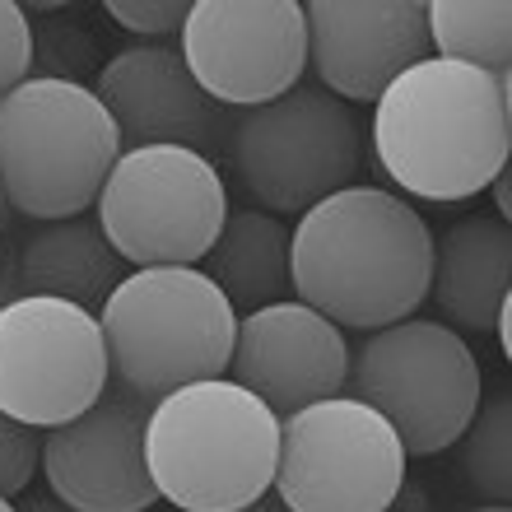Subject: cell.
<instances>
[{
    "label": "cell",
    "mask_w": 512,
    "mask_h": 512,
    "mask_svg": "<svg viewBox=\"0 0 512 512\" xmlns=\"http://www.w3.org/2000/svg\"><path fill=\"white\" fill-rule=\"evenodd\" d=\"M512 280V233L494 215H461L433 238V275L429 298L452 331L494 326V312L508 298Z\"/></svg>",
    "instance_id": "cell-17"
},
{
    "label": "cell",
    "mask_w": 512,
    "mask_h": 512,
    "mask_svg": "<svg viewBox=\"0 0 512 512\" xmlns=\"http://www.w3.org/2000/svg\"><path fill=\"white\" fill-rule=\"evenodd\" d=\"M38 461H42L38 429H28V424H19V419L0 410V494L5 499L24 494L28 480L38 475Z\"/></svg>",
    "instance_id": "cell-22"
},
{
    "label": "cell",
    "mask_w": 512,
    "mask_h": 512,
    "mask_svg": "<svg viewBox=\"0 0 512 512\" xmlns=\"http://www.w3.org/2000/svg\"><path fill=\"white\" fill-rule=\"evenodd\" d=\"M494 336H499V350L512 354V312H508V298L499 303V312H494V326H489Z\"/></svg>",
    "instance_id": "cell-26"
},
{
    "label": "cell",
    "mask_w": 512,
    "mask_h": 512,
    "mask_svg": "<svg viewBox=\"0 0 512 512\" xmlns=\"http://www.w3.org/2000/svg\"><path fill=\"white\" fill-rule=\"evenodd\" d=\"M98 326L117 391L145 405L187 382L229 378L238 312L201 266L126 270L98 308Z\"/></svg>",
    "instance_id": "cell-4"
},
{
    "label": "cell",
    "mask_w": 512,
    "mask_h": 512,
    "mask_svg": "<svg viewBox=\"0 0 512 512\" xmlns=\"http://www.w3.org/2000/svg\"><path fill=\"white\" fill-rule=\"evenodd\" d=\"M229 378L284 419L312 401L345 396L350 340L308 303L284 298V303L238 317Z\"/></svg>",
    "instance_id": "cell-14"
},
{
    "label": "cell",
    "mask_w": 512,
    "mask_h": 512,
    "mask_svg": "<svg viewBox=\"0 0 512 512\" xmlns=\"http://www.w3.org/2000/svg\"><path fill=\"white\" fill-rule=\"evenodd\" d=\"M117 159L122 131L89 84L28 75L0 98V196L33 224L84 215Z\"/></svg>",
    "instance_id": "cell-5"
},
{
    "label": "cell",
    "mask_w": 512,
    "mask_h": 512,
    "mask_svg": "<svg viewBox=\"0 0 512 512\" xmlns=\"http://www.w3.org/2000/svg\"><path fill=\"white\" fill-rule=\"evenodd\" d=\"M280 415L233 378H205L149 405L145 466L182 512H238L275 485Z\"/></svg>",
    "instance_id": "cell-3"
},
{
    "label": "cell",
    "mask_w": 512,
    "mask_h": 512,
    "mask_svg": "<svg viewBox=\"0 0 512 512\" xmlns=\"http://www.w3.org/2000/svg\"><path fill=\"white\" fill-rule=\"evenodd\" d=\"M238 512H289V508H284V499L275 494V485H270L266 494H261V499H252L247 508H238Z\"/></svg>",
    "instance_id": "cell-28"
},
{
    "label": "cell",
    "mask_w": 512,
    "mask_h": 512,
    "mask_svg": "<svg viewBox=\"0 0 512 512\" xmlns=\"http://www.w3.org/2000/svg\"><path fill=\"white\" fill-rule=\"evenodd\" d=\"M461 475L466 489L485 503H508L512 494V401L508 387L489 391L475 405L471 424L461 429Z\"/></svg>",
    "instance_id": "cell-20"
},
{
    "label": "cell",
    "mask_w": 512,
    "mask_h": 512,
    "mask_svg": "<svg viewBox=\"0 0 512 512\" xmlns=\"http://www.w3.org/2000/svg\"><path fill=\"white\" fill-rule=\"evenodd\" d=\"M140 512H182L177 503H168V499H159V503H149V508H140Z\"/></svg>",
    "instance_id": "cell-29"
},
{
    "label": "cell",
    "mask_w": 512,
    "mask_h": 512,
    "mask_svg": "<svg viewBox=\"0 0 512 512\" xmlns=\"http://www.w3.org/2000/svg\"><path fill=\"white\" fill-rule=\"evenodd\" d=\"M94 94L122 131V149L182 145L215 163L229 140V108H219L168 42H135L103 61Z\"/></svg>",
    "instance_id": "cell-13"
},
{
    "label": "cell",
    "mask_w": 512,
    "mask_h": 512,
    "mask_svg": "<svg viewBox=\"0 0 512 512\" xmlns=\"http://www.w3.org/2000/svg\"><path fill=\"white\" fill-rule=\"evenodd\" d=\"M294 298L350 331H382L429 303L433 233L410 201L345 187L289 229Z\"/></svg>",
    "instance_id": "cell-1"
},
{
    "label": "cell",
    "mask_w": 512,
    "mask_h": 512,
    "mask_svg": "<svg viewBox=\"0 0 512 512\" xmlns=\"http://www.w3.org/2000/svg\"><path fill=\"white\" fill-rule=\"evenodd\" d=\"M308 70L340 103H378L401 70L429 56V24L419 0H312Z\"/></svg>",
    "instance_id": "cell-15"
},
{
    "label": "cell",
    "mask_w": 512,
    "mask_h": 512,
    "mask_svg": "<svg viewBox=\"0 0 512 512\" xmlns=\"http://www.w3.org/2000/svg\"><path fill=\"white\" fill-rule=\"evenodd\" d=\"M122 280L126 261L112 252L98 219L75 215L33 224L14 252V275L5 284L14 298H61V303H75L98 317V308Z\"/></svg>",
    "instance_id": "cell-16"
},
{
    "label": "cell",
    "mask_w": 512,
    "mask_h": 512,
    "mask_svg": "<svg viewBox=\"0 0 512 512\" xmlns=\"http://www.w3.org/2000/svg\"><path fill=\"white\" fill-rule=\"evenodd\" d=\"M33 75V24L24 5L0 0V98Z\"/></svg>",
    "instance_id": "cell-23"
},
{
    "label": "cell",
    "mask_w": 512,
    "mask_h": 512,
    "mask_svg": "<svg viewBox=\"0 0 512 512\" xmlns=\"http://www.w3.org/2000/svg\"><path fill=\"white\" fill-rule=\"evenodd\" d=\"M94 38L84 33V24H38L33 28V75L38 80H66V84H89V75H98Z\"/></svg>",
    "instance_id": "cell-21"
},
{
    "label": "cell",
    "mask_w": 512,
    "mask_h": 512,
    "mask_svg": "<svg viewBox=\"0 0 512 512\" xmlns=\"http://www.w3.org/2000/svg\"><path fill=\"white\" fill-rule=\"evenodd\" d=\"M489 196H494V219L508 224V215H512V168H503V173L489 182Z\"/></svg>",
    "instance_id": "cell-25"
},
{
    "label": "cell",
    "mask_w": 512,
    "mask_h": 512,
    "mask_svg": "<svg viewBox=\"0 0 512 512\" xmlns=\"http://www.w3.org/2000/svg\"><path fill=\"white\" fill-rule=\"evenodd\" d=\"M19 512H75L70 503H61L56 494H33V499L19 503Z\"/></svg>",
    "instance_id": "cell-27"
},
{
    "label": "cell",
    "mask_w": 512,
    "mask_h": 512,
    "mask_svg": "<svg viewBox=\"0 0 512 512\" xmlns=\"http://www.w3.org/2000/svg\"><path fill=\"white\" fill-rule=\"evenodd\" d=\"M475 512H512V508H508V503H480Z\"/></svg>",
    "instance_id": "cell-30"
},
{
    "label": "cell",
    "mask_w": 512,
    "mask_h": 512,
    "mask_svg": "<svg viewBox=\"0 0 512 512\" xmlns=\"http://www.w3.org/2000/svg\"><path fill=\"white\" fill-rule=\"evenodd\" d=\"M191 5L187 0H108V19L135 33V38H168V33H182Z\"/></svg>",
    "instance_id": "cell-24"
},
{
    "label": "cell",
    "mask_w": 512,
    "mask_h": 512,
    "mask_svg": "<svg viewBox=\"0 0 512 512\" xmlns=\"http://www.w3.org/2000/svg\"><path fill=\"white\" fill-rule=\"evenodd\" d=\"M512 75L424 56L373 103V159L419 201H471L508 168Z\"/></svg>",
    "instance_id": "cell-2"
},
{
    "label": "cell",
    "mask_w": 512,
    "mask_h": 512,
    "mask_svg": "<svg viewBox=\"0 0 512 512\" xmlns=\"http://www.w3.org/2000/svg\"><path fill=\"white\" fill-rule=\"evenodd\" d=\"M94 219L126 266H196L229 219L224 173L182 145L122 149Z\"/></svg>",
    "instance_id": "cell-8"
},
{
    "label": "cell",
    "mask_w": 512,
    "mask_h": 512,
    "mask_svg": "<svg viewBox=\"0 0 512 512\" xmlns=\"http://www.w3.org/2000/svg\"><path fill=\"white\" fill-rule=\"evenodd\" d=\"M205 275L224 289L238 317L294 298L289 224L266 210H229L215 247L205 252Z\"/></svg>",
    "instance_id": "cell-18"
},
{
    "label": "cell",
    "mask_w": 512,
    "mask_h": 512,
    "mask_svg": "<svg viewBox=\"0 0 512 512\" xmlns=\"http://www.w3.org/2000/svg\"><path fill=\"white\" fill-rule=\"evenodd\" d=\"M0 512H19V508H14V503L5 499V494H0Z\"/></svg>",
    "instance_id": "cell-32"
},
{
    "label": "cell",
    "mask_w": 512,
    "mask_h": 512,
    "mask_svg": "<svg viewBox=\"0 0 512 512\" xmlns=\"http://www.w3.org/2000/svg\"><path fill=\"white\" fill-rule=\"evenodd\" d=\"M177 52L219 108L247 112L303 84L308 19L298 0H196Z\"/></svg>",
    "instance_id": "cell-11"
},
{
    "label": "cell",
    "mask_w": 512,
    "mask_h": 512,
    "mask_svg": "<svg viewBox=\"0 0 512 512\" xmlns=\"http://www.w3.org/2000/svg\"><path fill=\"white\" fill-rule=\"evenodd\" d=\"M149 405L126 391H103L84 415L42 433V475L75 512H140L159 503L145 466Z\"/></svg>",
    "instance_id": "cell-12"
},
{
    "label": "cell",
    "mask_w": 512,
    "mask_h": 512,
    "mask_svg": "<svg viewBox=\"0 0 512 512\" xmlns=\"http://www.w3.org/2000/svg\"><path fill=\"white\" fill-rule=\"evenodd\" d=\"M229 168L266 215H308L317 201L354 187L364 135L350 103L317 84H294L275 103L229 122Z\"/></svg>",
    "instance_id": "cell-7"
},
{
    "label": "cell",
    "mask_w": 512,
    "mask_h": 512,
    "mask_svg": "<svg viewBox=\"0 0 512 512\" xmlns=\"http://www.w3.org/2000/svg\"><path fill=\"white\" fill-rule=\"evenodd\" d=\"M345 391L387 419L405 457H438L471 424L485 373L452 326L405 317L354 345Z\"/></svg>",
    "instance_id": "cell-6"
},
{
    "label": "cell",
    "mask_w": 512,
    "mask_h": 512,
    "mask_svg": "<svg viewBox=\"0 0 512 512\" xmlns=\"http://www.w3.org/2000/svg\"><path fill=\"white\" fill-rule=\"evenodd\" d=\"M429 52L443 61L512 75V5L508 0H433L424 5Z\"/></svg>",
    "instance_id": "cell-19"
},
{
    "label": "cell",
    "mask_w": 512,
    "mask_h": 512,
    "mask_svg": "<svg viewBox=\"0 0 512 512\" xmlns=\"http://www.w3.org/2000/svg\"><path fill=\"white\" fill-rule=\"evenodd\" d=\"M108 345L94 312L61 298L0 308V410L28 429H56L108 391Z\"/></svg>",
    "instance_id": "cell-10"
},
{
    "label": "cell",
    "mask_w": 512,
    "mask_h": 512,
    "mask_svg": "<svg viewBox=\"0 0 512 512\" xmlns=\"http://www.w3.org/2000/svg\"><path fill=\"white\" fill-rule=\"evenodd\" d=\"M10 303V284H5V275H0V308Z\"/></svg>",
    "instance_id": "cell-31"
},
{
    "label": "cell",
    "mask_w": 512,
    "mask_h": 512,
    "mask_svg": "<svg viewBox=\"0 0 512 512\" xmlns=\"http://www.w3.org/2000/svg\"><path fill=\"white\" fill-rule=\"evenodd\" d=\"M405 461L396 429L373 405L331 396L280 419L275 494L289 512H387Z\"/></svg>",
    "instance_id": "cell-9"
}]
</instances>
